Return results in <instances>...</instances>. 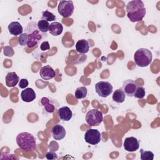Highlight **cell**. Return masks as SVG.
I'll return each mask as SVG.
<instances>
[{
	"label": "cell",
	"instance_id": "obj_22",
	"mask_svg": "<svg viewBox=\"0 0 160 160\" xmlns=\"http://www.w3.org/2000/svg\"><path fill=\"white\" fill-rule=\"evenodd\" d=\"M49 22L45 21V20H39L38 22L37 26L38 29L42 33H45L49 31Z\"/></svg>",
	"mask_w": 160,
	"mask_h": 160
},
{
	"label": "cell",
	"instance_id": "obj_7",
	"mask_svg": "<svg viewBox=\"0 0 160 160\" xmlns=\"http://www.w3.org/2000/svg\"><path fill=\"white\" fill-rule=\"evenodd\" d=\"M84 140L89 144L96 145L101 140V134L97 129H88L84 134Z\"/></svg>",
	"mask_w": 160,
	"mask_h": 160
},
{
	"label": "cell",
	"instance_id": "obj_16",
	"mask_svg": "<svg viewBox=\"0 0 160 160\" xmlns=\"http://www.w3.org/2000/svg\"><path fill=\"white\" fill-rule=\"evenodd\" d=\"M8 31L9 33L14 36H18L22 34L23 28L22 25L18 21L11 22L8 25Z\"/></svg>",
	"mask_w": 160,
	"mask_h": 160
},
{
	"label": "cell",
	"instance_id": "obj_9",
	"mask_svg": "<svg viewBox=\"0 0 160 160\" xmlns=\"http://www.w3.org/2000/svg\"><path fill=\"white\" fill-rule=\"evenodd\" d=\"M28 40L27 46L28 48H32L38 44V43L44 38V33L36 28L31 32L28 33Z\"/></svg>",
	"mask_w": 160,
	"mask_h": 160
},
{
	"label": "cell",
	"instance_id": "obj_26",
	"mask_svg": "<svg viewBox=\"0 0 160 160\" xmlns=\"http://www.w3.org/2000/svg\"><path fill=\"white\" fill-rule=\"evenodd\" d=\"M19 44L21 46H25L27 45L28 40V33H22L19 36L18 39Z\"/></svg>",
	"mask_w": 160,
	"mask_h": 160
},
{
	"label": "cell",
	"instance_id": "obj_4",
	"mask_svg": "<svg viewBox=\"0 0 160 160\" xmlns=\"http://www.w3.org/2000/svg\"><path fill=\"white\" fill-rule=\"evenodd\" d=\"M86 121L90 126H98L102 122V112L98 109L89 110L86 115Z\"/></svg>",
	"mask_w": 160,
	"mask_h": 160
},
{
	"label": "cell",
	"instance_id": "obj_13",
	"mask_svg": "<svg viewBox=\"0 0 160 160\" xmlns=\"http://www.w3.org/2000/svg\"><path fill=\"white\" fill-rule=\"evenodd\" d=\"M51 133L54 139L56 141H60L65 137L66 130L60 124H56L52 128Z\"/></svg>",
	"mask_w": 160,
	"mask_h": 160
},
{
	"label": "cell",
	"instance_id": "obj_14",
	"mask_svg": "<svg viewBox=\"0 0 160 160\" xmlns=\"http://www.w3.org/2000/svg\"><path fill=\"white\" fill-rule=\"evenodd\" d=\"M58 115L61 120L69 121L72 117V112L69 107L62 106L58 109Z\"/></svg>",
	"mask_w": 160,
	"mask_h": 160
},
{
	"label": "cell",
	"instance_id": "obj_29",
	"mask_svg": "<svg viewBox=\"0 0 160 160\" xmlns=\"http://www.w3.org/2000/svg\"><path fill=\"white\" fill-rule=\"evenodd\" d=\"M40 48L42 51H47L50 49V46L48 41H43L40 46Z\"/></svg>",
	"mask_w": 160,
	"mask_h": 160
},
{
	"label": "cell",
	"instance_id": "obj_23",
	"mask_svg": "<svg viewBox=\"0 0 160 160\" xmlns=\"http://www.w3.org/2000/svg\"><path fill=\"white\" fill-rule=\"evenodd\" d=\"M141 159L142 160H153L154 154L150 151H144L142 149H140Z\"/></svg>",
	"mask_w": 160,
	"mask_h": 160
},
{
	"label": "cell",
	"instance_id": "obj_6",
	"mask_svg": "<svg viewBox=\"0 0 160 160\" xmlns=\"http://www.w3.org/2000/svg\"><path fill=\"white\" fill-rule=\"evenodd\" d=\"M113 87L108 81H99L95 84V90L97 94L104 98L109 96L112 92Z\"/></svg>",
	"mask_w": 160,
	"mask_h": 160
},
{
	"label": "cell",
	"instance_id": "obj_21",
	"mask_svg": "<svg viewBox=\"0 0 160 160\" xmlns=\"http://www.w3.org/2000/svg\"><path fill=\"white\" fill-rule=\"evenodd\" d=\"M87 94H88V90L85 86H81L78 88L74 92L75 97L78 99H81L86 98L87 96Z\"/></svg>",
	"mask_w": 160,
	"mask_h": 160
},
{
	"label": "cell",
	"instance_id": "obj_2",
	"mask_svg": "<svg viewBox=\"0 0 160 160\" xmlns=\"http://www.w3.org/2000/svg\"><path fill=\"white\" fill-rule=\"evenodd\" d=\"M16 140L18 147L25 151H32L36 148V139L29 132H22L19 133L16 136Z\"/></svg>",
	"mask_w": 160,
	"mask_h": 160
},
{
	"label": "cell",
	"instance_id": "obj_1",
	"mask_svg": "<svg viewBox=\"0 0 160 160\" xmlns=\"http://www.w3.org/2000/svg\"><path fill=\"white\" fill-rule=\"evenodd\" d=\"M127 17L131 22L141 21L146 15V8L141 0L129 1L126 6Z\"/></svg>",
	"mask_w": 160,
	"mask_h": 160
},
{
	"label": "cell",
	"instance_id": "obj_25",
	"mask_svg": "<svg viewBox=\"0 0 160 160\" xmlns=\"http://www.w3.org/2000/svg\"><path fill=\"white\" fill-rule=\"evenodd\" d=\"M146 94L145 89L142 86H137L136 89L134 91L133 96L136 98L138 99H142Z\"/></svg>",
	"mask_w": 160,
	"mask_h": 160
},
{
	"label": "cell",
	"instance_id": "obj_8",
	"mask_svg": "<svg viewBox=\"0 0 160 160\" xmlns=\"http://www.w3.org/2000/svg\"><path fill=\"white\" fill-rule=\"evenodd\" d=\"M40 104L44 110L48 113H52L58 108V102L51 98L43 97L40 100Z\"/></svg>",
	"mask_w": 160,
	"mask_h": 160
},
{
	"label": "cell",
	"instance_id": "obj_15",
	"mask_svg": "<svg viewBox=\"0 0 160 160\" xmlns=\"http://www.w3.org/2000/svg\"><path fill=\"white\" fill-rule=\"evenodd\" d=\"M21 98L24 102H30L36 99V95L34 91L32 88H28L22 91L21 92Z\"/></svg>",
	"mask_w": 160,
	"mask_h": 160
},
{
	"label": "cell",
	"instance_id": "obj_27",
	"mask_svg": "<svg viewBox=\"0 0 160 160\" xmlns=\"http://www.w3.org/2000/svg\"><path fill=\"white\" fill-rule=\"evenodd\" d=\"M46 158L48 160H52V159H58V156L57 154L52 151L48 152L46 154Z\"/></svg>",
	"mask_w": 160,
	"mask_h": 160
},
{
	"label": "cell",
	"instance_id": "obj_20",
	"mask_svg": "<svg viewBox=\"0 0 160 160\" xmlns=\"http://www.w3.org/2000/svg\"><path fill=\"white\" fill-rule=\"evenodd\" d=\"M125 97H126V95H125L124 91H122V89L120 88V89H116L114 92L112 98L114 102H116L117 103H122L124 101Z\"/></svg>",
	"mask_w": 160,
	"mask_h": 160
},
{
	"label": "cell",
	"instance_id": "obj_19",
	"mask_svg": "<svg viewBox=\"0 0 160 160\" xmlns=\"http://www.w3.org/2000/svg\"><path fill=\"white\" fill-rule=\"evenodd\" d=\"M89 46L87 40L80 39L76 44V50L81 53L85 54L89 51Z\"/></svg>",
	"mask_w": 160,
	"mask_h": 160
},
{
	"label": "cell",
	"instance_id": "obj_10",
	"mask_svg": "<svg viewBox=\"0 0 160 160\" xmlns=\"http://www.w3.org/2000/svg\"><path fill=\"white\" fill-rule=\"evenodd\" d=\"M123 146L126 151L129 152H134L139 148V142L134 137L131 136L125 138Z\"/></svg>",
	"mask_w": 160,
	"mask_h": 160
},
{
	"label": "cell",
	"instance_id": "obj_18",
	"mask_svg": "<svg viewBox=\"0 0 160 160\" xmlns=\"http://www.w3.org/2000/svg\"><path fill=\"white\" fill-rule=\"evenodd\" d=\"M63 31V26L61 23L59 22H53L50 24L49 31L52 36H59Z\"/></svg>",
	"mask_w": 160,
	"mask_h": 160
},
{
	"label": "cell",
	"instance_id": "obj_17",
	"mask_svg": "<svg viewBox=\"0 0 160 160\" xmlns=\"http://www.w3.org/2000/svg\"><path fill=\"white\" fill-rule=\"evenodd\" d=\"M19 78L15 72H10L7 74L5 78L6 85L8 87H14L19 82Z\"/></svg>",
	"mask_w": 160,
	"mask_h": 160
},
{
	"label": "cell",
	"instance_id": "obj_3",
	"mask_svg": "<svg viewBox=\"0 0 160 160\" xmlns=\"http://www.w3.org/2000/svg\"><path fill=\"white\" fill-rule=\"evenodd\" d=\"M152 59V54L150 50L146 48L138 49L134 54V60L136 65L141 68L149 66Z\"/></svg>",
	"mask_w": 160,
	"mask_h": 160
},
{
	"label": "cell",
	"instance_id": "obj_5",
	"mask_svg": "<svg viewBox=\"0 0 160 160\" xmlns=\"http://www.w3.org/2000/svg\"><path fill=\"white\" fill-rule=\"evenodd\" d=\"M74 9L73 2L72 1H60L58 6V13L63 18L70 17Z\"/></svg>",
	"mask_w": 160,
	"mask_h": 160
},
{
	"label": "cell",
	"instance_id": "obj_28",
	"mask_svg": "<svg viewBox=\"0 0 160 160\" xmlns=\"http://www.w3.org/2000/svg\"><path fill=\"white\" fill-rule=\"evenodd\" d=\"M29 84V82L27 80V79H21L19 82V87L21 89H24L25 88H26Z\"/></svg>",
	"mask_w": 160,
	"mask_h": 160
},
{
	"label": "cell",
	"instance_id": "obj_24",
	"mask_svg": "<svg viewBox=\"0 0 160 160\" xmlns=\"http://www.w3.org/2000/svg\"><path fill=\"white\" fill-rule=\"evenodd\" d=\"M56 16L53 13L48 11H45L42 12V18H41L42 20H45L48 22H49V21H53L56 20Z\"/></svg>",
	"mask_w": 160,
	"mask_h": 160
},
{
	"label": "cell",
	"instance_id": "obj_12",
	"mask_svg": "<svg viewBox=\"0 0 160 160\" xmlns=\"http://www.w3.org/2000/svg\"><path fill=\"white\" fill-rule=\"evenodd\" d=\"M39 75L42 79L48 81L54 78L56 72L51 66L46 65L40 69Z\"/></svg>",
	"mask_w": 160,
	"mask_h": 160
},
{
	"label": "cell",
	"instance_id": "obj_11",
	"mask_svg": "<svg viewBox=\"0 0 160 160\" xmlns=\"http://www.w3.org/2000/svg\"><path fill=\"white\" fill-rule=\"evenodd\" d=\"M136 87L137 84L132 79H128L123 82L122 89L125 95H127L129 97H132Z\"/></svg>",
	"mask_w": 160,
	"mask_h": 160
}]
</instances>
